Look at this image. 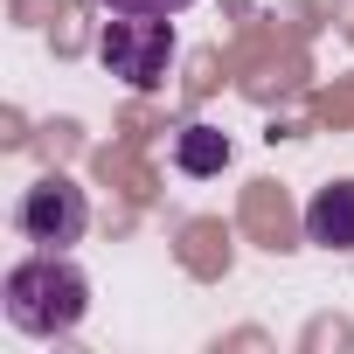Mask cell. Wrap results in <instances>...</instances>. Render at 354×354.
Segmentation results:
<instances>
[{"label":"cell","mask_w":354,"mask_h":354,"mask_svg":"<svg viewBox=\"0 0 354 354\" xmlns=\"http://www.w3.org/2000/svg\"><path fill=\"white\" fill-rule=\"evenodd\" d=\"M0 313L28 340H63L91 313V278L70 264V250H35L0 278Z\"/></svg>","instance_id":"obj_1"},{"label":"cell","mask_w":354,"mask_h":354,"mask_svg":"<svg viewBox=\"0 0 354 354\" xmlns=\"http://www.w3.org/2000/svg\"><path fill=\"white\" fill-rule=\"evenodd\" d=\"M15 230H21L35 250H70V243H84V230H91V202H84V188L70 181V174H42V181L21 188Z\"/></svg>","instance_id":"obj_2"},{"label":"cell","mask_w":354,"mask_h":354,"mask_svg":"<svg viewBox=\"0 0 354 354\" xmlns=\"http://www.w3.org/2000/svg\"><path fill=\"white\" fill-rule=\"evenodd\" d=\"M97 56H104V70L125 77L132 91H153V84L167 77V63H174V15H118V21L104 28Z\"/></svg>","instance_id":"obj_3"},{"label":"cell","mask_w":354,"mask_h":354,"mask_svg":"<svg viewBox=\"0 0 354 354\" xmlns=\"http://www.w3.org/2000/svg\"><path fill=\"white\" fill-rule=\"evenodd\" d=\"M306 243L319 250H354V181H326L306 202Z\"/></svg>","instance_id":"obj_4"},{"label":"cell","mask_w":354,"mask_h":354,"mask_svg":"<svg viewBox=\"0 0 354 354\" xmlns=\"http://www.w3.org/2000/svg\"><path fill=\"white\" fill-rule=\"evenodd\" d=\"M174 167H181V174H223L230 167V132L181 125V139H174Z\"/></svg>","instance_id":"obj_5"},{"label":"cell","mask_w":354,"mask_h":354,"mask_svg":"<svg viewBox=\"0 0 354 354\" xmlns=\"http://www.w3.org/2000/svg\"><path fill=\"white\" fill-rule=\"evenodd\" d=\"M111 15H181V8H195V0H104Z\"/></svg>","instance_id":"obj_6"}]
</instances>
